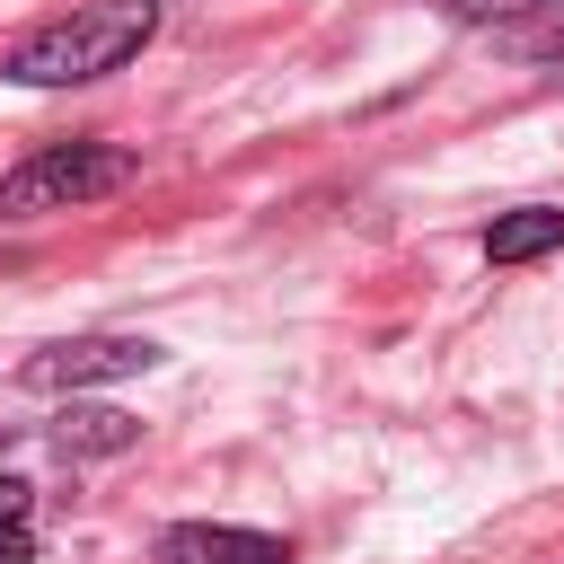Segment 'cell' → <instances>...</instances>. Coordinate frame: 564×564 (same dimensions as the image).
Segmentation results:
<instances>
[{
	"instance_id": "7a4b0ae2",
	"label": "cell",
	"mask_w": 564,
	"mask_h": 564,
	"mask_svg": "<svg viewBox=\"0 0 564 564\" xmlns=\"http://www.w3.org/2000/svg\"><path fill=\"white\" fill-rule=\"evenodd\" d=\"M115 185H132V150H115V141H53V150H35L26 167L0 176V220L79 212V203H97Z\"/></svg>"
},
{
	"instance_id": "30bf717a",
	"label": "cell",
	"mask_w": 564,
	"mask_h": 564,
	"mask_svg": "<svg viewBox=\"0 0 564 564\" xmlns=\"http://www.w3.org/2000/svg\"><path fill=\"white\" fill-rule=\"evenodd\" d=\"M26 502H35V485H18V476H0V520H26Z\"/></svg>"
},
{
	"instance_id": "52a82bcc",
	"label": "cell",
	"mask_w": 564,
	"mask_h": 564,
	"mask_svg": "<svg viewBox=\"0 0 564 564\" xmlns=\"http://www.w3.org/2000/svg\"><path fill=\"white\" fill-rule=\"evenodd\" d=\"M529 18H538V26H520V53H538V62H564V0H538Z\"/></svg>"
},
{
	"instance_id": "9c48e42d",
	"label": "cell",
	"mask_w": 564,
	"mask_h": 564,
	"mask_svg": "<svg viewBox=\"0 0 564 564\" xmlns=\"http://www.w3.org/2000/svg\"><path fill=\"white\" fill-rule=\"evenodd\" d=\"M0 564H35V538H26V520H0Z\"/></svg>"
},
{
	"instance_id": "277c9868",
	"label": "cell",
	"mask_w": 564,
	"mask_h": 564,
	"mask_svg": "<svg viewBox=\"0 0 564 564\" xmlns=\"http://www.w3.org/2000/svg\"><path fill=\"white\" fill-rule=\"evenodd\" d=\"M159 564H291V546L264 529H229V520H176L159 529Z\"/></svg>"
},
{
	"instance_id": "ba28073f",
	"label": "cell",
	"mask_w": 564,
	"mask_h": 564,
	"mask_svg": "<svg viewBox=\"0 0 564 564\" xmlns=\"http://www.w3.org/2000/svg\"><path fill=\"white\" fill-rule=\"evenodd\" d=\"M441 9H449L458 26H502V18H529L538 0H441Z\"/></svg>"
},
{
	"instance_id": "8992f818",
	"label": "cell",
	"mask_w": 564,
	"mask_h": 564,
	"mask_svg": "<svg viewBox=\"0 0 564 564\" xmlns=\"http://www.w3.org/2000/svg\"><path fill=\"white\" fill-rule=\"evenodd\" d=\"M53 441H62V458H115V449L141 441V423L115 414V405H79V397H70V414L53 423Z\"/></svg>"
},
{
	"instance_id": "6da1fadb",
	"label": "cell",
	"mask_w": 564,
	"mask_h": 564,
	"mask_svg": "<svg viewBox=\"0 0 564 564\" xmlns=\"http://www.w3.org/2000/svg\"><path fill=\"white\" fill-rule=\"evenodd\" d=\"M150 35H159V0H79L70 18H44L35 35H18L0 70L18 88H79V79L123 70Z\"/></svg>"
},
{
	"instance_id": "3957f363",
	"label": "cell",
	"mask_w": 564,
	"mask_h": 564,
	"mask_svg": "<svg viewBox=\"0 0 564 564\" xmlns=\"http://www.w3.org/2000/svg\"><path fill=\"white\" fill-rule=\"evenodd\" d=\"M141 370H159V344L150 335H62V344H44V352L18 361V379L35 397H79V388L141 379Z\"/></svg>"
},
{
	"instance_id": "5b68a950",
	"label": "cell",
	"mask_w": 564,
	"mask_h": 564,
	"mask_svg": "<svg viewBox=\"0 0 564 564\" xmlns=\"http://www.w3.org/2000/svg\"><path fill=\"white\" fill-rule=\"evenodd\" d=\"M564 247V212L555 203H520V212H502L494 229H485V256L494 264H538V256H555Z\"/></svg>"
}]
</instances>
